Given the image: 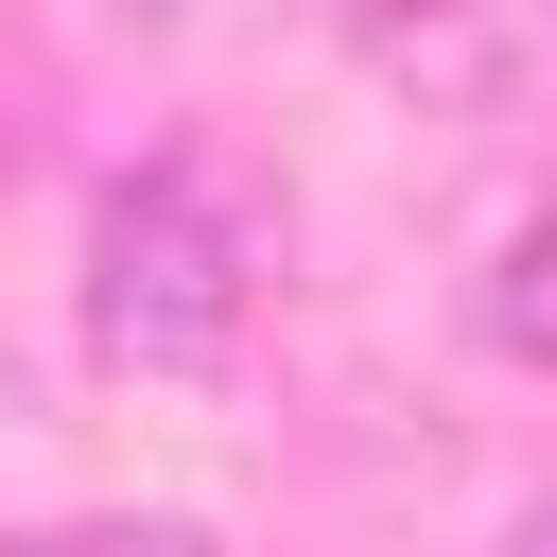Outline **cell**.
Masks as SVG:
<instances>
[{
	"mask_svg": "<svg viewBox=\"0 0 557 557\" xmlns=\"http://www.w3.org/2000/svg\"><path fill=\"white\" fill-rule=\"evenodd\" d=\"M244 296H261V209H244L209 157L104 174V209H87V348H104V366L209 383V366L244 348Z\"/></svg>",
	"mask_w": 557,
	"mask_h": 557,
	"instance_id": "obj_1",
	"label": "cell"
},
{
	"mask_svg": "<svg viewBox=\"0 0 557 557\" xmlns=\"http://www.w3.org/2000/svg\"><path fill=\"white\" fill-rule=\"evenodd\" d=\"M470 313H487V348H505V366H557V209H522V226H505V261H487V296H470Z\"/></svg>",
	"mask_w": 557,
	"mask_h": 557,
	"instance_id": "obj_2",
	"label": "cell"
},
{
	"mask_svg": "<svg viewBox=\"0 0 557 557\" xmlns=\"http://www.w3.org/2000/svg\"><path fill=\"white\" fill-rule=\"evenodd\" d=\"M0 557H226V540H191V522H35Z\"/></svg>",
	"mask_w": 557,
	"mask_h": 557,
	"instance_id": "obj_3",
	"label": "cell"
},
{
	"mask_svg": "<svg viewBox=\"0 0 557 557\" xmlns=\"http://www.w3.org/2000/svg\"><path fill=\"white\" fill-rule=\"evenodd\" d=\"M435 17H487V0H348V35H435Z\"/></svg>",
	"mask_w": 557,
	"mask_h": 557,
	"instance_id": "obj_4",
	"label": "cell"
},
{
	"mask_svg": "<svg viewBox=\"0 0 557 557\" xmlns=\"http://www.w3.org/2000/svg\"><path fill=\"white\" fill-rule=\"evenodd\" d=\"M522 557H557V522H540V540H522Z\"/></svg>",
	"mask_w": 557,
	"mask_h": 557,
	"instance_id": "obj_5",
	"label": "cell"
}]
</instances>
